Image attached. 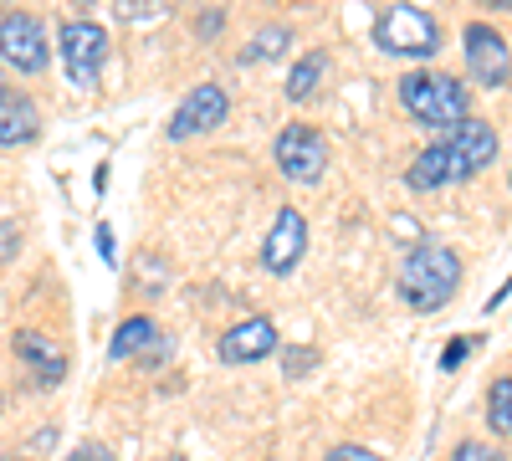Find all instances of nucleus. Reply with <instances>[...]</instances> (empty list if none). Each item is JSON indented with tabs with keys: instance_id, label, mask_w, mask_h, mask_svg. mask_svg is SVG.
Returning a JSON list of instances; mask_svg holds the SVG:
<instances>
[{
	"instance_id": "obj_1",
	"label": "nucleus",
	"mask_w": 512,
	"mask_h": 461,
	"mask_svg": "<svg viewBox=\"0 0 512 461\" xmlns=\"http://www.w3.org/2000/svg\"><path fill=\"white\" fill-rule=\"evenodd\" d=\"M456 287H461V257L451 246L441 241H425L415 246L405 267H400V298L415 308V313H436L456 298Z\"/></svg>"
},
{
	"instance_id": "obj_2",
	"label": "nucleus",
	"mask_w": 512,
	"mask_h": 461,
	"mask_svg": "<svg viewBox=\"0 0 512 461\" xmlns=\"http://www.w3.org/2000/svg\"><path fill=\"white\" fill-rule=\"evenodd\" d=\"M400 103L415 123H425V129H456V123L472 118V98H466V88L456 77L446 72H410L400 77Z\"/></svg>"
},
{
	"instance_id": "obj_3",
	"label": "nucleus",
	"mask_w": 512,
	"mask_h": 461,
	"mask_svg": "<svg viewBox=\"0 0 512 461\" xmlns=\"http://www.w3.org/2000/svg\"><path fill=\"white\" fill-rule=\"evenodd\" d=\"M374 41L384 52H395V57H431L441 47V26L431 11H420V6H390L379 16L374 26Z\"/></svg>"
},
{
	"instance_id": "obj_4",
	"label": "nucleus",
	"mask_w": 512,
	"mask_h": 461,
	"mask_svg": "<svg viewBox=\"0 0 512 461\" xmlns=\"http://www.w3.org/2000/svg\"><path fill=\"white\" fill-rule=\"evenodd\" d=\"M272 159H277L282 180L318 185L323 170H328V144H323L318 129H308V123H287V129L277 134V144H272Z\"/></svg>"
},
{
	"instance_id": "obj_5",
	"label": "nucleus",
	"mask_w": 512,
	"mask_h": 461,
	"mask_svg": "<svg viewBox=\"0 0 512 461\" xmlns=\"http://www.w3.org/2000/svg\"><path fill=\"white\" fill-rule=\"evenodd\" d=\"M62 62H67V77L77 82V88H93L103 62H108V36L103 26L93 21H72L62 26Z\"/></svg>"
},
{
	"instance_id": "obj_6",
	"label": "nucleus",
	"mask_w": 512,
	"mask_h": 461,
	"mask_svg": "<svg viewBox=\"0 0 512 461\" xmlns=\"http://www.w3.org/2000/svg\"><path fill=\"white\" fill-rule=\"evenodd\" d=\"M446 154H451V180H472L497 159V129L482 123V118H466V123L451 129Z\"/></svg>"
},
{
	"instance_id": "obj_7",
	"label": "nucleus",
	"mask_w": 512,
	"mask_h": 461,
	"mask_svg": "<svg viewBox=\"0 0 512 461\" xmlns=\"http://www.w3.org/2000/svg\"><path fill=\"white\" fill-rule=\"evenodd\" d=\"M231 113V98L226 88H216V82H200V88L175 108V118H169V139H200L210 129H221Z\"/></svg>"
},
{
	"instance_id": "obj_8",
	"label": "nucleus",
	"mask_w": 512,
	"mask_h": 461,
	"mask_svg": "<svg viewBox=\"0 0 512 461\" xmlns=\"http://www.w3.org/2000/svg\"><path fill=\"white\" fill-rule=\"evenodd\" d=\"M461 47H466V62H472V77L482 82V88H502L507 72H512V52H507L502 31L472 21V26L461 31Z\"/></svg>"
},
{
	"instance_id": "obj_9",
	"label": "nucleus",
	"mask_w": 512,
	"mask_h": 461,
	"mask_svg": "<svg viewBox=\"0 0 512 461\" xmlns=\"http://www.w3.org/2000/svg\"><path fill=\"white\" fill-rule=\"evenodd\" d=\"M0 57H6L16 72H41L47 67V31H41V21L26 16V11L0 16Z\"/></svg>"
},
{
	"instance_id": "obj_10",
	"label": "nucleus",
	"mask_w": 512,
	"mask_h": 461,
	"mask_svg": "<svg viewBox=\"0 0 512 461\" xmlns=\"http://www.w3.org/2000/svg\"><path fill=\"white\" fill-rule=\"evenodd\" d=\"M303 251H308V221H303V211L282 205L272 231H267V241H262V267L272 277H287L297 262H303Z\"/></svg>"
},
{
	"instance_id": "obj_11",
	"label": "nucleus",
	"mask_w": 512,
	"mask_h": 461,
	"mask_svg": "<svg viewBox=\"0 0 512 461\" xmlns=\"http://www.w3.org/2000/svg\"><path fill=\"white\" fill-rule=\"evenodd\" d=\"M16 354H21V364L31 369V380L36 385H62L67 380V349L57 344V339H47V333H36V328H21L16 333Z\"/></svg>"
},
{
	"instance_id": "obj_12",
	"label": "nucleus",
	"mask_w": 512,
	"mask_h": 461,
	"mask_svg": "<svg viewBox=\"0 0 512 461\" xmlns=\"http://www.w3.org/2000/svg\"><path fill=\"white\" fill-rule=\"evenodd\" d=\"M272 349H277V323L272 318H246L221 339V359L226 364H262Z\"/></svg>"
},
{
	"instance_id": "obj_13",
	"label": "nucleus",
	"mask_w": 512,
	"mask_h": 461,
	"mask_svg": "<svg viewBox=\"0 0 512 461\" xmlns=\"http://www.w3.org/2000/svg\"><path fill=\"white\" fill-rule=\"evenodd\" d=\"M41 129V108L26 93H0V144H26Z\"/></svg>"
},
{
	"instance_id": "obj_14",
	"label": "nucleus",
	"mask_w": 512,
	"mask_h": 461,
	"mask_svg": "<svg viewBox=\"0 0 512 461\" xmlns=\"http://www.w3.org/2000/svg\"><path fill=\"white\" fill-rule=\"evenodd\" d=\"M149 349H164V339H159L154 318H144V313L123 318V323H118V333H113V344H108V354H113V359H134V354H149Z\"/></svg>"
},
{
	"instance_id": "obj_15",
	"label": "nucleus",
	"mask_w": 512,
	"mask_h": 461,
	"mask_svg": "<svg viewBox=\"0 0 512 461\" xmlns=\"http://www.w3.org/2000/svg\"><path fill=\"white\" fill-rule=\"evenodd\" d=\"M405 180H410V190H436V185H451V154H446V144L420 149Z\"/></svg>"
},
{
	"instance_id": "obj_16",
	"label": "nucleus",
	"mask_w": 512,
	"mask_h": 461,
	"mask_svg": "<svg viewBox=\"0 0 512 461\" xmlns=\"http://www.w3.org/2000/svg\"><path fill=\"white\" fill-rule=\"evenodd\" d=\"M328 67H333V62H328V52H308L303 62H297V67L287 72V98H292V103H308V98L323 88Z\"/></svg>"
},
{
	"instance_id": "obj_17",
	"label": "nucleus",
	"mask_w": 512,
	"mask_h": 461,
	"mask_svg": "<svg viewBox=\"0 0 512 461\" xmlns=\"http://www.w3.org/2000/svg\"><path fill=\"white\" fill-rule=\"evenodd\" d=\"M487 426H492V436L512 441V374L492 380V390H487Z\"/></svg>"
},
{
	"instance_id": "obj_18",
	"label": "nucleus",
	"mask_w": 512,
	"mask_h": 461,
	"mask_svg": "<svg viewBox=\"0 0 512 461\" xmlns=\"http://www.w3.org/2000/svg\"><path fill=\"white\" fill-rule=\"evenodd\" d=\"M287 41H292V31L287 26H267V31H256V41L246 47V62H272V57H282L287 52Z\"/></svg>"
},
{
	"instance_id": "obj_19",
	"label": "nucleus",
	"mask_w": 512,
	"mask_h": 461,
	"mask_svg": "<svg viewBox=\"0 0 512 461\" xmlns=\"http://www.w3.org/2000/svg\"><path fill=\"white\" fill-rule=\"evenodd\" d=\"M451 461H502V451H497L492 441H461Z\"/></svg>"
},
{
	"instance_id": "obj_20",
	"label": "nucleus",
	"mask_w": 512,
	"mask_h": 461,
	"mask_svg": "<svg viewBox=\"0 0 512 461\" xmlns=\"http://www.w3.org/2000/svg\"><path fill=\"white\" fill-rule=\"evenodd\" d=\"M16 251H21V226L16 221H0V267L16 262Z\"/></svg>"
},
{
	"instance_id": "obj_21",
	"label": "nucleus",
	"mask_w": 512,
	"mask_h": 461,
	"mask_svg": "<svg viewBox=\"0 0 512 461\" xmlns=\"http://www.w3.org/2000/svg\"><path fill=\"white\" fill-rule=\"evenodd\" d=\"M323 461H384L379 451H369V446H333Z\"/></svg>"
},
{
	"instance_id": "obj_22",
	"label": "nucleus",
	"mask_w": 512,
	"mask_h": 461,
	"mask_svg": "<svg viewBox=\"0 0 512 461\" xmlns=\"http://www.w3.org/2000/svg\"><path fill=\"white\" fill-rule=\"evenodd\" d=\"M67 461H118V456H113L108 446H98V441H88V446H77V451H72Z\"/></svg>"
},
{
	"instance_id": "obj_23",
	"label": "nucleus",
	"mask_w": 512,
	"mask_h": 461,
	"mask_svg": "<svg viewBox=\"0 0 512 461\" xmlns=\"http://www.w3.org/2000/svg\"><path fill=\"white\" fill-rule=\"evenodd\" d=\"M313 364H318L313 349H287V374H303V369H313Z\"/></svg>"
},
{
	"instance_id": "obj_24",
	"label": "nucleus",
	"mask_w": 512,
	"mask_h": 461,
	"mask_svg": "<svg viewBox=\"0 0 512 461\" xmlns=\"http://www.w3.org/2000/svg\"><path fill=\"white\" fill-rule=\"evenodd\" d=\"M466 349H472V339H451V344H446V354H441V369H456Z\"/></svg>"
},
{
	"instance_id": "obj_25",
	"label": "nucleus",
	"mask_w": 512,
	"mask_h": 461,
	"mask_svg": "<svg viewBox=\"0 0 512 461\" xmlns=\"http://www.w3.org/2000/svg\"><path fill=\"white\" fill-rule=\"evenodd\" d=\"M98 251H103V262H113V231L98 226Z\"/></svg>"
},
{
	"instance_id": "obj_26",
	"label": "nucleus",
	"mask_w": 512,
	"mask_h": 461,
	"mask_svg": "<svg viewBox=\"0 0 512 461\" xmlns=\"http://www.w3.org/2000/svg\"><path fill=\"white\" fill-rule=\"evenodd\" d=\"M482 6H497V11H512V0H482Z\"/></svg>"
},
{
	"instance_id": "obj_27",
	"label": "nucleus",
	"mask_w": 512,
	"mask_h": 461,
	"mask_svg": "<svg viewBox=\"0 0 512 461\" xmlns=\"http://www.w3.org/2000/svg\"><path fill=\"white\" fill-rule=\"evenodd\" d=\"M169 461H185V456H169Z\"/></svg>"
},
{
	"instance_id": "obj_28",
	"label": "nucleus",
	"mask_w": 512,
	"mask_h": 461,
	"mask_svg": "<svg viewBox=\"0 0 512 461\" xmlns=\"http://www.w3.org/2000/svg\"><path fill=\"white\" fill-rule=\"evenodd\" d=\"M0 461H16V456H0Z\"/></svg>"
},
{
	"instance_id": "obj_29",
	"label": "nucleus",
	"mask_w": 512,
	"mask_h": 461,
	"mask_svg": "<svg viewBox=\"0 0 512 461\" xmlns=\"http://www.w3.org/2000/svg\"><path fill=\"white\" fill-rule=\"evenodd\" d=\"M507 77H512V72H507Z\"/></svg>"
}]
</instances>
